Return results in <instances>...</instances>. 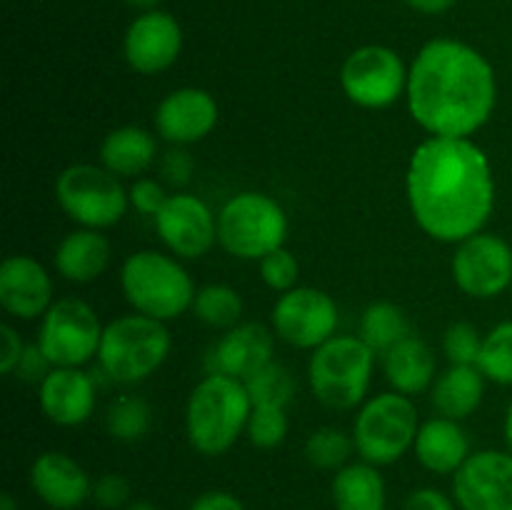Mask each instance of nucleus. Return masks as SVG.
<instances>
[{
  "mask_svg": "<svg viewBox=\"0 0 512 510\" xmlns=\"http://www.w3.org/2000/svg\"><path fill=\"white\" fill-rule=\"evenodd\" d=\"M400 510H460L453 498L438 488H418L405 498Z\"/></svg>",
  "mask_w": 512,
  "mask_h": 510,
  "instance_id": "79ce46f5",
  "label": "nucleus"
},
{
  "mask_svg": "<svg viewBox=\"0 0 512 510\" xmlns=\"http://www.w3.org/2000/svg\"><path fill=\"white\" fill-rule=\"evenodd\" d=\"M288 413L278 405H253L245 435L258 450H275L288 438Z\"/></svg>",
  "mask_w": 512,
  "mask_h": 510,
  "instance_id": "72a5a7b5",
  "label": "nucleus"
},
{
  "mask_svg": "<svg viewBox=\"0 0 512 510\" xmlns=\"http://www.w3.org/2000/svg\"><path fill=\"white\" fill-rule=\"evenodd\" d=\"M0 510H20L18 500H15L13 493H3V495H0Z\"/></svg>",
  "mask_w": 512,
  "mask_h": 510,
  "instance_id": "de8ad7c7",
  "label": "nucleus"
},
{
  "mask_svg": "<svg viewBox=\"0 0 512 510\" xmlns=\"http://www.w3.org/2000/svg\"><path fill=\"white\" fill-rule=\"evenodd\" d=\"M248 388L253 405H278V408H288V403L295 395V378L285 365L270 360L268 365L243 380Z\"/></svg>",
  "mask_w": 512,
  "mask_h": 510,
  "instance_id": "473e14b6",
  "label": "nucleus"
},
{
  "mask_svg": "<svg viewBox=\"0 0 512 510\" xmlns=\"http://www.w3.org/2000/svg\"><path fill=\"white\" fill-rule=\"evenodd\" d=\"M330 498L335 510H388V485L378 465L358 460L333 475Z\"/></svg>",
  "mask_w": 512,
  "mask_h": 510,
  "instance_id": "bb28decb",
  "label": "nucleus"
},
{
  "mask_svg": "<svg viewBox=\"0 0 512 510\" xmlns=\"http://www.w3.org/2000/svg\"><path fill=\"white\" fill-rule=\"evenodd\" d=\"M113 248L100 230L78 228L65 235L55 248V270L70 283H93L108 270Z\"/></svg>",
  "mask_w": 512,
  "mask_h": 510,
  "instance_id": "5701e85b",
  "label": "nucleus"
},
{
  "mask_svg": "<svg viewBox=\"0 0 512 510\" xmlns=\"http://www.w3.org/2000/svg\"><path fill=\"white\" fill-rule=\"evenodd\" d=\"M55 200L80 228L105 230L125 218L130 205L128 190L118 175L103 165L75 163L55 178Z\"/></svg>",
  "mask_w": 512,
  "mask_h": 510,
  "instance_id": "1a4fd4ad",
  "label": "nucleus"
},
{
  "mask_svg": "<svg viewBox=\"0 0 512 510\" xmlns=\"http://www.w3.org/2000/svg\"><path fill=\"white\" fill-rule=\"evenodd\" d=\"M125 3H128L130 8L140 10V13H148V10H155V8H158L160 0H125Z\"/></svg>",
  "mask_w": 512,
  "mask_h": 510,
  "instance_id": "a18cd8bd",
  "label": "nucleus"
},
{
  "mask_svg": "<svg viewBox=\"0 0 512 510\" xmlns=\"http://www.w3.org/2000/svg\"><path fill=\"white\" fill-rule=\"evenodd\" d=\"M403 3L423 15H443L448 13L458 0H403Z\"/></svg>",
  "mask_w": 512,
  "mask_h": 510,
  "instance_id": "c03bdc74",
  "label": "nucleus"
},
{
  "mask_svg": "<svg viewBox=\"0 0 512 510\" xmlns=\"http://www.w3.org/2000/svg\"><path fill=\"white\" fill-rule=\"evenodd\" d=\"M260 263V278L275 293H288V290L298 288L300 278V263L288 248H278L273 253L265 255Z\"/></svg>",
  "mask_w": 512,
  "mask_h": 510,
  "instance_id": "c9c22d12",
  "label": "nucleus"
},
{
  "mask_svg": "<svg viewBox=\"0 0 512 510\" xmlns=\"http://www.w3.org/2000/svg\"><path fill=\"white\" fill-rule=\"evenodd\" d=\"M173 340L163 320L148 315H120L110 320L100 340L98 360L113 383H143L168 360Z\"/></svg>",
  "mask_w": 512,
  "mask_h": 510,
  "instance_id": "39448f33",
  "label": "nucleus"
},
{
  "mask_svg": "<svg viewBox=\"0 0 512 510\" xmlns=\"http://www.w3.org/2000/svg\"><path fill=\"white\" fill-rule=\"evenodd\" d=\"M160 170H163L165 180L173 185H185L193 175V158H190L188 150H183V145L168 150L163 155V163H160Z\"/></svg>",
  "mask_w": 512,
  "mask_h": 510,
  "instance_id": "a19ab883",
  "label": "nucleus"
},
{
  "mask_svg": "<svg viewBox=\"0 0 512 510\" xmlns=\"http://www.w3.org/2000/svg\"><path fill=\"white\" fill-rule=\"evenodd\" d=\"M30 488L50 510H78L93 495L88 470L68 453L45 450L30 465Z\"/></svg>",
  "mask_w": 512,
  "mask_h": 510,
  "instance_id": "a211bd4d",
  "label": "nucleus"
},
{
  "mask_svg": "<svg viewBox=\"0 0 512 510\" xmlns=\"http://www.w3.org/2000/svg\"><path fill=\"white\" fill-rule=\"evenodd\" d=\"M250 400L243 380L208 373L190 393L185 405V433L195 453L205 458L225 455L248 428Z\"/></svg>",
  "mask_w": 512,
  "mask_h": 510,
  "instance_id": "7ed1b4c3",
  "label": "nucleus"
},
{
  "mask_svg": "<svg viewBox=\"0 0 512 510\" xmlns=\"http://www.w3.org/2000/svg\"><path fill=\"white\" fill-rule=\"evenodd\" d=\"M25 353V343L20 340L18 330L13 325L3 323L0 325V373L13 375L18 368L20 358Z\"/></svg>",
  "mask_w": 512,
  "mask_h": 510,
  "instance_id": "58836bf2",
  "label": "nucleus"
},
{
  "mask_svg": "<svg viewBox=\"0 0 512 510\" xmlns=\"http://www.w3.org/2000/svg\"><path fill=\"white\" fill-rule=\"evenodd\" d=\"M183 53V28L165 10L140 13L123 38L125 63L140 75H158L175 65Z\"/></svg>",
  "mask_w": 512,
  "mask_h": 510,
  "instance_id": "dca6fc26",
  "label": "nucleus"
},
{
  "mask_svg": "<svg viewBox=\"0 0 512 510\" xmlns=\"http://www.w3.org/2000/svg\"><path fill=\"white\" fill-rule=\"evenodd\" d=\"M480 348H483V338H480L475 325L458 320L445 330L443 353L450 360V365H478Z\"/></svg>",
  "mask_w": 512,
  "mask_h": 510,
  "instance_id": "f704fd0d",
  "label": "nucleus"
},
{
  "mask_svg": "<svg viewBox=\"0 0 512 510\" xmlns=\"http://www.w3.org/2000/svg\"><path fill=\"white\" fill-rule=\"evenodd\" d=\"M220 118L218 100L203 88H178L160 100L155 133L173 145H190L208 138Z\"/></svg>",
  "mask_w": 512,
  "mask_h": 510,
  "instance_id": "f3484780",
  "label": "nucleus"
},
{
  "mask_svg": "<svg viewBox=\"0 0 512 510\" xmlns=\"http://www.w3.org/2000/svg\"><path fill=\"white\" fill-rule=\"evenodd\" d=\"M485 395V375L478 365H450L430 388L433 410L443 418L465 420L480 408Z\"/></svg>",
  "mask_w": 512,
  "mask_h": 510,
  "instance_id": "a878e982",
  "label": "nucleus"
},
{
  "mask_svg": "<svg viewBox=\"0 0 512 510\" xmlns=\"http://www.w3.org/2000/svg\"><path fill=\"white\" fill-rule=\"evenodd\" d=\"M123 510H158V508H155L150 500H130L128 508H123Z\"/></svg>",
  "mask_w": 512,
  "mask_h": 510,
  "instance_id": "09e8293b",
  "label": "nucleus"
},
{
  "mask_svg": "<svg viewBox=\"0 0 512 510\" xmlns=\"http://www.w3.org/2000/svg\"><path fill=\"white\" fill-rule=\"evenodd\" d=\"M120 288L135 313L163 323L193 308L198 293L180 260L160 250H138L128 255L120 270Z\"/></svg>",
  "mask_w": 512,
  "mask_h": 510,
  "instance_id": "20e7f679",
  "label": "nucleus"
},
{
  "mask_svg": "<svg viewBox=\"0 0 512 510\" xmlns=\"http://www.w3.org/2000/svg\"><path fill=\"white\" fill-rule=\"evenodd\" d=\"M53 370V365H50V360L45 358V353L40 350V345H25V353L23 358H20L18 368H15V375L23 380H28V383H43L45 375Z\"/></svg>",
  "mask_w": 512,
  "mask_h": 510,
  "instance_id": "ea45409f",
  "label": "nucleus"
},
{
  "mask_svg": "<svg viewBox=\"0 0 512 510\" xmlns=\"http://www.w3.org/2000/svg\"><path fill=\"white\" fill-rule=\"evenodd\" d=\"M108 433L120 443H138L153 428V408L143 395L125 393L110 403L108 415Z\"/></svg>",
  "mask_w": 512,
  "mask_h": 510,
  "instance_id": "c85d7f7f",
  "label": "nucleus"
},
{
  "mask_svg": "<svg viewBox=\"0 0 512 510\" xmlns=\"http://www.w3.org/2000/svg\"><path fill=\"white\" fill-rule=\"evenodd\" d=\"M408 110L433 138H470L493 115L498 80L490 60L455 38L428 40L410 63Z\"/></svg>",
  "mask_w": 512,
  "mask_h": 510,
  "instance_id": "f03ea898",
  "label": "nucleus"
},
{
  "mask_svg": "<svg viewBox=\"0 0 512 510\" xmlns=\"http://www.w3.org/2000/svg\"><path fill=\"white\" fill-rule=\"evenodd\" d=\"M410 68L388 45H360L340 68V88L350 103L365 110H383L408 90Z\"/></svg>",
  "mask_w": 512,
  "mask_h": 510,
  "instance_id": "9b49d317",
  "label": "nucleus"
},
{
  "mask_svg": "<svg viewBox=\"0 0 512 510\" xmlns=\"http://www.w3.org/2000/svg\"><path fill=\"white\" fill-rule=\"evenodd\" d=\"M450 270L455 285L470 298H498L512 285V245L500 235L480 230L458 243Z\"/></svg>",
  "mask_w": 512,
  "mask_h": 510,
  "instance_id": "ddd939ff",
  "label": "nucleus"
},
{
  "mask_svg": "<svg viewBox=\"0 0 512 510\" xmlns=\"http://www.w3.org/2000/svg\"><path fill=\"white\" fill-rule=\"evenodd\" d=\"M410 335V323L408 315L400 305L388 303V300H378V303L368 305L365 313L360 315L358 325V338L378 353H388L390 348L405 340Z\"/></svg>",
  "mask_w": 512,
  "mask_h": 510,
  "instance_id": "cd10ccee",
  "label": "nucleus"
},
{
  "mask_svg": "<svg viewBox=\"0 0 512 510\" xmlns=\"http://www.w3.org/2000/svg\"><path fill=\"white\" fill-rule=\"evenodd\" d=\"M193 313L210 328H235L243 315V298L225 283H210L195 293Z\"/></svg>",
  "mask_w": 512,
  "mask_h": 510,
  "instance_id": "c756f323",
  "label": "nucleus"
},
{
  "mask_svg": "<svg viewBox=\"0 0 512 510\" xmlns=\"http://www.w3.org/2000/svg\"><path fill=\"white\" fill-rule=\"evenodd\" d=\"M153 220L165 248L178 258H203L218 243V215L198 195H168V200Z\"/></svg>",
  "mask_w": 512,
  "mask_h": 510,
  "instance_id": "4468645a",
  "label": "nucleus"
},
{
  "mask_svg": "<svg viewBox=\"0 0 512 510\" xmlns=\"http://www.w3.org/2000/svg\"><path fill=\"white\" fill-rule=\"evenodd\" d=\"M453 500L460 510H512V453L478 450L453 475Z\"/></svg>",
  "mask_w": 512,
  "mask_h": 510,
  "instance_id": "2eb2a0df",
  "label": "nucleus"
},
{
  "mask_svg": "<svg viewBox=\"0 0 512 510\" xmlns=\"http://www.w3.org/2000/svg\"><path fill=\"white\" fill-rule=\"evenodd\" d=\"M405 190L415 223L440 243L480 233L495 208L493 168L470 138L423 140L410 155Z\"/></svg>",
  "mask_w": 512,
  "mask_h": 510,
  "instance_id": "f257e3e1",
  "label": "nucleus"
},
{
  "mask_svg": "<svg viewBox=\"0 0 512 510\" xmlns=\"http://www.w3.org/2000/svg\"><path fill=\"white\" fill-rule=\"evenodd\" d=\"M98 508L120 510L130 505V480L120 473H105L93 480V495H90Z\"/></svg>",
  "mask_w": 512,
  "mask_h": 510,
  "instance_id": "e433bc0d",
  "label": "nucleus"
},
{
  "mask_svg": "<svg viewBox=\"0 0 512 510\" xmlns=\"http://www.w3.org/2000/svg\"><path fill=\"white\" fill-rule=\"evenodd\" d=\"M503 435H505V445H508V450L512 453V403L508 405V413H505Z\"/></svg>",
  "mask_w": 512,
  "mask_h": 510,
  "instance_id": "49530a36",
  "label": "nucleus"
},
{
  "mask_svg": "<svg viewBox=\"0 0 512 510\" xmlns=\"http://www.w3.org/2000/svg\"><path fill=\"white\" fill-rule=\"evenodd\" d=\"M103 330L93 305L80 298H60L43 315L38 345L53 368H80L98 358Z\"/></svg>",
  "mask_w": 512,
  "mask_h": 510,
  "instance_id": "9d476101",
  "label": "nucleus"
},
{
  "mask_svg": "<svg viewBox=\"0 0 512 510\" xmlns=\"http://www.w3.org/2000/svg\"><path fill=\"white\" fill-rule=\"evenodd\" d=\"M128 195H130V205H133L140 215H150V218H155V215L160 213V208L165 205V200H168L163 185L153 178L135 180V183L130 185Z\"/></svg>",
  "mask_w": 512,
  "mask_h": 510,
  "instance_id": "4c0bfd02",
  "label": "nucleus"
},
{
  "mask_svg": "<svg viewBox=\"0 0 512 510\" xmlns=\"http://www.w3.org/2000/svg\"><path fill=\"white\" fill-rule=\"evenodd\" d=\"M288 215L283 205L260 190L233 195L218 213V243L225 253L243 260H263L283 248Z\"/></svg>",
  "mask_w": 512,
  "mask_h": 510,
  "instance_id": "0eeeda50",
  "label": "nucleus"
},
{
  "mask_svg": "<svg viewBox=\"0 0 512 510\" xmlns=\"http://www.w3.org/2000/svg\"><path fill=\"white\" fill-rule=\"evenodd\" d=\"M338 320V303L313 285H298L288 293H280L270 313L273 333L283 343L300 350H315L335 338Z\"/></svg>",
  "mask_w": 512,
  "mask_h": 510,
  "instance_id": "f8f14e48",
  "label": "nucleus"
},
{
  "mask_svg": "<svg viewBox=\"0 0 512 510\" xmlns=\"http://www.w3.org/2000/svg\"><path fill=\"white\" fill-rule=\"evenodd\" d=\"M420 430L418 408L403 393H380L360 405L353 423V443L360 460L370 465H393L413 450Z\"/></svg>",
  "mask_w": 512,
  "mask_h": 510,
  "instance_id": "6e6552de",
  "label": "nucleus"
},
{
  "mask_svg": "<svg viewBox=\"0 0 512 510\" xmlns=\"http://www.w3.org/2000/svg\"><path fill=\"white\" fill-rule=\"evenodd\" d=\"M273 335V330L260 323H238L210 348L205 368H208V373L248 380L263 365L275 360Z\"/></svg>",
  "mask_w": 512,
  "mask_h": 510,
  "instance_id": "aec40b11",
  "label": "nucleus"
},
{
  "mask_svg": "<svg viewBox=\"0 0 512 510\" xmlns=\"http://www.w3.org/2000/svg\"><path fill=\"white\" fill-rule=\"evenodd\" d=\"M480 373L495 385H512V320H503L490 333L483 335V348L478 358Z\"/></svg>",
  "mask_w": 512,
  "mask_h": 510,
  "instance_id": "2f4dec72",
  "label": "nucleus"
},
{
  "mask_svg": "<svg viewBox=\"0 0 512 510\" xmlns=\"http://www.w3.org/2000/svg\"><path fill=\"white\" fill-rule=\"evenodd\" d=\"M385 378L395 393L420 395L433 388L438 378V358L425 340L408 335L383 355Z\"/></svg>",
  "mask_w": 512,
  "mask_h": 510,
  "instance_id": "b1692460",
  "label": "nucleus"
},
{
  "mask_svg": "<svg viewBox=\"0 0 512 510\" xmlns=\"http://www.w3.org/2000/svg\"><path fill=\"white\" fill-rule=\"evenodd\" d=\"M38 400L50 423L78 428L95 410V380L80 368H53L40 383Z\"/></svg>",
  "mask_w": 512,
  "mask_h": 510,
  "instance_id": "412c9836",
  "label": "nucleus"
},
{
  "mask_svg": "<svg viewBox=\"0 0 512 510\" xmlns=\"http://www.w3.org/2000/svg\"><path fill=\"white\" fill-rule=\"evenodd\" d=\"M373 368L375 353L358 335H335L310 355V390L325 408L353 410L365 403Z\"/></svg>",
  "mask_w": 512,
  "mask_h": 510,
  "instance_id": "423d86ee",
  "label": "nucleus"
},
{
  "mask_svg": "<svg viewBox=\"0 0 512 510\" xmlns=\"http://www.w3.org/2000/svg\"><path fill=\"white\" fill-rule=\"evenodd\" d=\"M413 453L418 463L433 475H455L470 458V438L460 420L438 415L420 423Z\"/></svg>",
  "mask_w": 512,
  "mask_h": 510,
  "instance_id": "4be33fe9",
  "label": "nucleus"
},
{
  "mask_svg": "<svg viewBox=\"0 0 512 510\" xmlns=\"http://www.w3.org/2000/svg\"><path fill=\"white\" fill-rule=\"evenodd\" d=\"M158 158V138L140 125H120L110 130L100 145V165L118 178L145 173Z\"/></svg>",
  "mask_w": 512,
  "mask_h": 510,
  "instance_id": "393cba45",
  "label": "nucleus"
},
{
  "mask_svg": "<svg viewBox=\"0 0 512 510\" xmlns=\"http://www.w3.org/2000/svg\"><path fill=\"white\" fill-rule=\"evenodd\" d=\"M53 280L33 255H8L0 265V308L20 320H33L53 305Z\"/></svg>",
  "mask_w": 512,
  "mask_h": 510,
  "instance_id": "6ab92c4d",
  "label": "nucleus"
},
{
  "mask_svg": "<svg viewBox=\"0 0 512 510\" xmlns=\"http://www.w3.org/2000/svg\"><path fill=\"white\" fill-rule=\"evenodd\" d=\"M353 453V435H348L340 428H318L305 440V460L315 470L338 473L340 468H345L350 463V455Z\"/></svg>",
  "mask_w": 512,
  "mask_h": 510,
  "instance_id": "7c9ffc66",
  "label": "nucleus"
},
{
  "mask_svg": "<svg viewBox=\"0 0 512 510\" xmlns=\"http://www.w3.org/2000/svg\"><path fill=\"white\" fill-rule=\"evenodd\" d=\"M188 510H248V505L230 490H205L198 498H193Z\"/></svg>",
  "mask_w": 512,
  "mask_h": 510,
  "instance_id": "37998d69",
  "label": "nucleus"
}]
</instances>
